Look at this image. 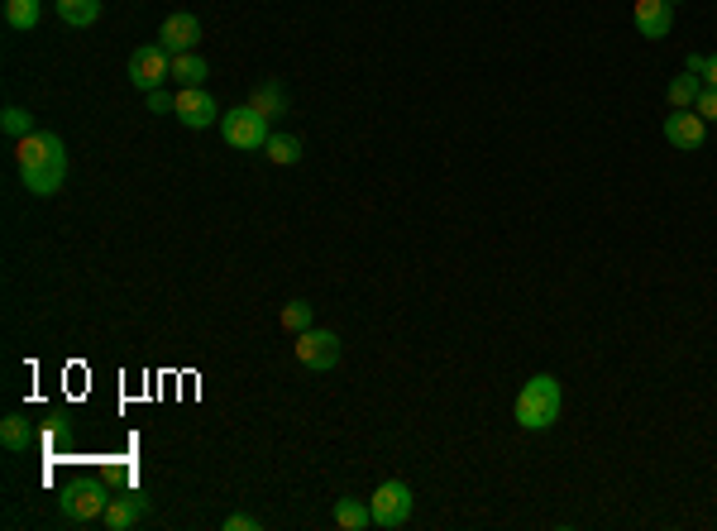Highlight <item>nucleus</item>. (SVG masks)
Wrapping results in <instances>:
<instances>
[{
    "label": "nucleus",
    "mask_w": 717,
    "mask_h": 531,
    "mask_svg": "<svg viewBox=\"0 0 717 531\" xmlns=\"http://www.w3.org/2000/svg\"><path fill=\"white\" fill-rule=\"evenodd\" d=\"M173 106H177V96H168L163 87H158V91H149V111H158V115H163V111H173Z\"/></svg>",
    "instance_id": "obj_25"
},
{
    "label": "nucleus",
    "mask_w": 717,
    "mask_h": 531,
    "mask_svg": "<svg viewBox=\"0 0 717 531\" xmlns=\"http://www.w3.org/2000/svg\"><path fill=\"white\" fill-rule=\"evenodd\" d=\"M196 39H201V24H196V15H187V10L168 15L163 29H158V44L168 48V53H192Z\"/></svg>",
    "instance_id": "obj_10"
},
{
    "label": "nucleus",
    "mask_w": 717,
    "mask_h": 531,
    "mask_svg": "<svg viewBox=\"0 0 717 531\" xmlns=\"http://www.w3.org/2000/svg\"><path fill=\"white\" fill-rule=\"evenodd\" d=\"M144 517H149V498H139V493H125V498H110L106 527H110V531H130V527H139Z\"/></svg>",
    "instance_id": "obj_12"
},
{
    "label": "nucleus",
    "mask_w": 717,
    "mask_h": 531,
    "mask_svg": "<svg viewBox=\"0 0 717 531\" xmlns=\"http://www.w3.org/2000/svg\"><path fill=\"white\" fill-rule=\"evenodd\" d=\"M58 15L72 29H91V24L101 20V0H58Z\"/></svg>",
    "instance_id": "obj_18"
},
{
    "label": "nucleus",
    "mask_w": 717,
    "mask_h": 531,
    "mask_svg": "<svg viewBox=\"0 0 717 531\" xmlns=\"http://www.w3.org/2000/svg\"><path fill=\"white\" fill-rule=\"evenodd\" d=\"M0 130L10 134V139H29L34 134V115L24 111V106H5L0 111Z\"/></svg>",
    "instance_id": "obj_21"
},
{
    "label": "nucleus",
    "mask_w": 717,
    "mask_h": 531,
    "mask_svg": "<svg viewBox=\"0 0 717 531\" xmlns=\"http://www.w3.org/2000/svg\"><path fill=\"white\" fill-rule=\"evenodd\" d=\"M273 120L268 115H259L254 106H235V111L220 115V134H225V144L230 149H239V154H259L263 144L273 139V130H268Z\"/></svg>",
    "instance_id": "obj_3"
},
{
    "label": "nucleus",
    "mask_w": 717,
    "mask_h": 531,
    "mask_svg": "<svg viewBox=\"0 0 717 531\" xmlns=\"http://www.w3.org/2000/svg\"><path fill=\"white\" fill-rule=\"evenodd\" d=\"M110 508V493L101 484H77L63 493V517L67 522H77V527H87L96 517H106Z\"/></svg>",
    "instance_id": "obj_7"
},
{
    "label": "nucleus",
    "mask_w": 717,
    "mask_h": 531,
    "mask_svg": "<svg viewBox=\"0 0 717 531\" xmlns=\"http://www.w3.org/2000/svg\"><path fill=\"white\" fill-rule=\"evenodd\" d=\"M15 168H20V182L34 192V197H53V192H63V182H67V144H63V134L34 130L29 139H20V149H15Z\"/></svg>",
    "instance_id": "obj_1"
},
{
    "label": "nucleus",
    "mask_w": 717,
    "mask_h": 531,
    "mask_svg": "<svg viewBox=\"0 0 717 531\" xmlns=\"http://www.w3.org/2000/svg\"><path fill=\"white\" fill-rule=\"evenodd\" d=\"M278 321H283V331H287V335L311 331V302H302V297H297V302H287Z\"/></svg>",
    "instance_id": "obj_22"
},
{
    "label": "nucleus",
    "mask_w": 717,
    "mask_h": 531,
    "mask_svg": "<svg viewBox=\"0 0 717 531\" xmlns=\"http://www.w3.org/2000/svg\"><path fill=\"white\" fill-rule=\"evenodd\" d=\"M631 20H636V29H641V39H665V34L674 29V5L670 0H636Z\"/></svg>",
    "instance_id": "obj_9"
},
{
    "label": "nucleus",
    "mask_w": 717,
    "mask_h": 531,
    "mask_svg": "<svg viewBox=\"0 0 717 531\" xmlns=\"http://www.w3.org/2000/svg\"><path fill=\"white\" fill-rule=\"evenodd\" d=\"M249 106H254L259 115H268V120H278V115H287V87L268 77V82H259V87H254Z\"/></svg>",
    "instance_id": "obj_13"
},
{
    "label": "nucleus",
    "mask_w": 717,
    "mask_h": 531,
    "mask_svg": "<svg viewBox=\"0 0 717 531\" xmlns=\"http://www.w3.org/2000/svg\"><path fill=\"white\" fill-rule=\"evenodd\" d=\"M335 527H345V531H364V527H373L369 503H359V498H335Z\"/></svg>",
    "instance_id": "obj_17"
},
{
    "label": "nucleus",
    "mask_w": 717,
    "mask_h": 531,
    "mask_svg": "<svg viewBox=\"0 0 717 531\" xmlns=\"http://www.w3.org/2000/svg\"><path fill=\"white\" fill-rule=\"evenodd\" d=\"M698 91H703V77L684 67L679 77H670V87H665V96H670V106H674V111H694Z\"/></svg>",
    "instance_id": "obj_15"
},
{
    "label": "nucleus",
    "mask_w": 717,
    "mask_h": 531,
    "mask_svg": "<svg viewBox=\"0 0 717 531\" xmlns=\"http://www.w3.org/2000/svg\"><path fill=\"white\" fill-rule=\"evenodd\" d=\"M297 364L302 369H311V374H326V369H335L340 364V335L335 331H302L297 335Z\"/></svg>",
    "instance_id": "obj_6"
},
{
    "label": "nucleus",
    "mask_w": 717,
    "mask_h": 531,
    "mask_svg": "<svg viewBox=\"0 0 717 531\" xmlns=\"http://www.w3.org/2000/svg\"><path fill=\"white\" fill-rule=\"evenodd\" d=\"M168 77H173V53L163 44H144L130 53V82L139 91H158Z\"/></svg>",
    "instance_id": "obj_4"
},
{
    "label": "nucleus",
    "mask_w": 717,
    "mask_h": 531,
    "mask_svg": "<svg viewBox=\"0 0 717 531\" xmlns=\"http://www.w3.org/2000/svg\"><path fill=\"white\" fill-rule=\"evenodd\" d=\"M703 87H717V53L708 58V67H703Z\"/></svg>",
    "instance_id": "obj_26"
},
{
    "label": "nucleus",
    "mask_w": 717,
    "mask_h": 531,
    "mask_svg": "<svg viewBox=\"0 0 717 531\" xmlns=\"http://www.w3.org/2000/svg\"><path fill=\"white\" fill-rule=\"evenodd\" d=\"M703 115L698 111H674V115H665V139H670L674 149H698L703 144Z\"/></svg>",
    "instance_id": "obj_11"
},
{
    "label": "nucleus",
    "mask_w": 717,
    "mask_h": 531,
    "mask_svg": "<svg viewBox=\"0 0 717 531\" xmlns=\"http://www.w3.org/2000/svg\"><path fill=\"white\" fill-rule=\"evenodd\" d=\"M0 445L5 450H29V421L20 412H10V417L0 421Z\"/></svg>",
    "instance_id": "obj_20"
},
{
    "label": "nucleus",
    "mask_w": 717,
    "mask_h": 531,
    "mask_svg": "<svg viewBox=\"0 0 717 531\" xmlns=\"http://www.w3.org/2000/svg\"><path fill=\"white\" fill-rule=\"evenodd\" d=\"M263 158L278 163V168H292V163H302V139H297V134H273V139L263 144Z\"/></svg>",
    "instance_id": "obj_16"
},
{
    "label": "nucleus",
    "mask_w": 717,
    "mask_h": 531,
    "mask_svg": "<svg viewBox=\"0 0 717 531\" xmlns=\"http://www.w3.org/2000/svg\"><path fill=\"white\" fill-rule=\"evenodd\" d=\"M225 531H259V517H249V512H235V517H225Z\"/></svg>",
    "instance_id": "obj_24"
},
{
    "label": "nucleus",
    "mask_w": 717,
    "mask_h": 531,
    "mask_svg": "<svg viewBox=\"0 0 717 531\" xmlns=\"http://www.w3.org/2000/svg\"><path fill=\"white\" fill-rule=\"evenodd\" d=\"M703 67H708V58H703V53H689V72H698V77H703Z\"/></svg>",
    "instance_id": "obj_27"
},
{
    "label": "nucleus",
    "mask_w": 717,
    "mask_h": 531,
    "mask_svg": "<svg viewBox=\"0 0 717 531\" xmlns=\"http://www.w3.org/2000/svg\"><path fill=\"white\" fill-rule=\"evenodd\" d=\"M173 115L187 125V130H206V125H216L220 120V106H216V96H211L206 87H182L177 91Z\"/></svg>",
    "instance_id": "obj_8"
},
{
    "label": "nucleus",
    "mask_w": 717,
    "mask_h": 531,
    "mask_svg": "<svg viewBox=\"0 0 717 531\" xmlns=\"http://www.w3.org/2000/svg\"><path fill=\"white\" fill-rule=\"evenodd\" d=\"M206 77H211V67L201 53H173V82L177 87H206Z\"/></svg>",
    "instance_id": "obj_14"
},
{
    "label": "nucleus",
    "mask_w": 717,
    "mask_h": 531,
    "mask_svg": "<svg viewBox=\"0 0 717 531\" xmlns=\"http://www.w3.org/2000/svg\"><path fill=\"white\" fill-rule=\"evenodd\" d=\"M373 527H402L407 517H412V488L402 484V479H388V484L373 488Z\"/></svg>",
    "instance_id": "obj_5"
},
{
    "label": "nucleus",
    "mask_w": 717,
    "mask_h": 531,
    "mask_svg": "<svg viewBox=\"0 0 717 531\" xmlns=\"http://www.w3.org/2000/svg\"><path fill=\"white\" fill-rule=\"evenodd\" d=\"M39 15H44V5H39V0H5V24H10V29H20V34H29V29L39 24Z\"/></svg>",
    "instance_id": "obj_19"
},
{
    "label": "nucleus",
    "mask_w": 717,
    "mask_h": 531,
    "mask_svg": "<svg viewBox=\"0 0 717 531\" xmlns=\"http://www.w3.org/2000/svg\"><path fill=\"white\" fill-rule=\"evenodd\" d=\"M694 111L703 115V120H717V87H703V91H698Z\"/></svg>",
    "instance_id": "obj_23"
},
{
    "label": "nucleus",
    "mask_w": 717,
    "mask_h": 531,
    "mask_svg": "<svg viewBox=\"0 0 717 531\" xmlns=\"http://www.w3.org/2000/svg\"><path fill=\"white\" fill-rule=\"evenodd\" d=\"M565 412V388L555 374H536L526 378L522 398H517V426L522 431H550Z\"/></svg>",
    "instance_id": "obj_2"
}]
</instances>
